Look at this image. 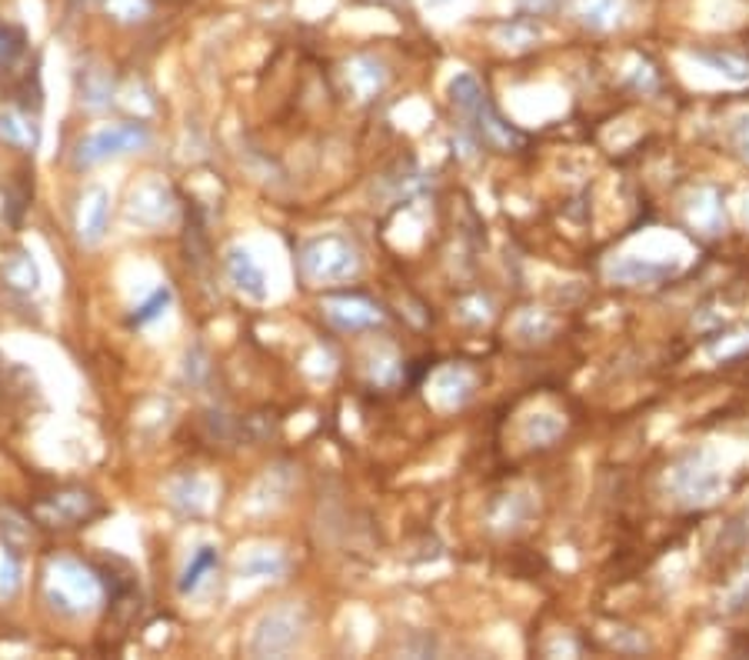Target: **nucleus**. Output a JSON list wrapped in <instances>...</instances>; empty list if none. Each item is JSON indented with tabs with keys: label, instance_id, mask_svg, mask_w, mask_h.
I'll use <instances>...</instances> for the list:
<instances>
[{
	"label": "nucleus",
	"instance_id": "7ed1b4c3",
	"mask_svg": "<svg viewBox=\"0 0 749 660\" xmlns=\"http://www.w3.org/2000/svg\"><path fill=\"white\" fill-rule=\"evenodd\" d=\"M151 144V134L144 124H134V121H123V124H103L97 131H90L87 138L77 141V151H74V164L77 167H97L110 157H120V154H131V151H144Z\"/></svg>",
	"mask_w": 749,
	"mask_h": 660
},
{
	"label": "nucleus",
	"instance_id": "423d86ee",
	"mask_svg": "<svg viewBox=\"0 0 749 660\" xmlns=\"http://www.w3.org/2000/svg\"><path fill=\"white\" fill-rule=\"evenodd\" d=\"M174 213V197L161 180H147L131 194V217L141 220L147 228H157Z\"/></svg>",
	"mask_w": 749,
	"mask_h": 660
},
{
	"label": "nucleus",
	"instance_id": "9b49d317",
	"mask_svg": "<svg viewBox=\"0 0 749 660\" xmlns=\"http://www.w3.org/2000/svg\"><path fill=\"white\" fill-rule=\"evenodd\" d=\"M690 213H693V220H696L700 228L716 231V228L723 224V204H719V194H716V190H700Z\"/></svg>",
	"mask_w": 749,
	"mask_h": 660
},
{
	"label": "nucleus",
	"instance_id": "ddd939ff",
	"mask_svg": "<svg viewBox=\"0 0 749 660\" xmlns=\"http://www.w3.org/2000/svg\"><path fill=\"white\" fill-rule=\"evenodd\" d=\"M4 277L18 287V290H34L37 287V267L27 254H18L14 261H8Z\"/></svg>",
	"mask_w": 749,
	"mask_h": 660
},
{
	"label": "nucleus",
	"instance_id": "6ab92c4d",
	"mask_svg": "<svg viewBox=\"0 0 749 660\" xmlns=\"http://www.w3.org/2000/svg\"><path fill=\"white\" fill-rule=\"evenodd\" d=\"M736 144H739V151H742V157L749 161V118L746 121H739L736 124Z\"/></svg>",
	"mask_w": 749,
	"mask_h": 660
},
{
	"label": "nucleus",
	"instance_id": "1a4fd4ad",
	"mask_svg": "<svg viewBox=\"0 0 749 660\" xmlns=\"http://www.w3.org/2000/svg\"><path fill=\"white\" fill-rule=\"evenodd\" d=\"M327 317L340 327V330H363V327H373L381 323V310L360 300V297H337V300H327Z\"/></svg>",
	"mask_w": 749,
	"mask_h": 660
},
{
	"label": "nucleus",
	"instance_id": "4468645a",
	"mask_svg": "<svg viewBox=\"0 0 749 660\" xmlns=\"http://www.w3.org/2000/svg\"><path fill=\"white\" fill-rule=\"evenodd\" d=\"M700 61H706L709 67H716L719 74H726V77H733V80H746V77H749V61H746V57H736V54H709V51H703Z\"/></svg>",
	"mask_w": 749,
	"mask_h": 660
},
{
	"label": "nucleus",
	"instance_id": "f3484780",
	"mask_svg": "<svg viewBox=\"0 0 749 660\" xmlns=\"http://www.w3.org/2000/svg\"><path fill=\"white\" fill-rule=\"evenodd\" d=\"M280 571H284V558L267 554V550L254 554V558H250V564L243 568V574H250V578H274V574H280Z\"/></svg>",
	"mask_w": 749,
	"mask_h": 660
},
{
	"label": "nucleus",
	"instance_id": "6e6552de",
	"mask_svg": "<svg viewBox=\"0 0 749 660\" xmlns=\"http://www.w3.org/2000/svg\"><path fill=\"white\" fill-rule=\"evenodd\" d=\"M227 271H230V280L236 284V290H243L246 297H254V300L267 297V277H264L261 264L254 261V254H250L246 248H230Z\"/></svg>",
	"mask_w": 749,
	"mask_h": 660
},
{
	"label": "nucleus",
	"instance_id": "0eeeda50",
	"mask_svg": "<svg viewBox=\"0 0 749 660\" xmlns=\"http://www.w3.org/2000/svg\"><path fill=\"white\" fill-rule=\"evenodd\" d=\"M107 224H110V197L103 187H90L80 200V213H77V231H80V241L87 248H97L107 234Z\"/></svg>",
	"mask_w": 749,
	"mask_h": 660
},
{
	"label": "nucleus",
	"instance_id": "9d476101",
	"mask_svg": "<svg viewBox=\"0 0 749 660\" xmlns=\"http://www.w3.org/2000/svg\"><path fill=\"white\" fill-rule=\"evenodd\" d=\"M213 568H217V550L213 547H200L197 554L190 558L184 578H180V594H194Z\"/></svg>",
	"mask_w": 749,
	"mask_h": 660
},
{
	"label": "nucleus",
	"instance_id": "dca6fc26",
	"mask_svg": "<svg viewBox=\"0 0 749 660\" xmlns=\"http://www.w3.org/2000/svg\"><path fill=\"white\" fill-rule=\"evenodd\" d=\"M24 51V34L11 24H0V64H14Z\"/></svg>",
	"mask_w": 749,
	"mask_h": 660
},
{
	"label": "nucleus",
	"instance_id": "39448f33",
	"mask_svg": "<svg viewBox=\"0 0 749 660\" xmlns=\"http://www.w3.org/2000/svg\"><path fill=\"white\" fill-rule=\"evenodd\" d=\"M300 627H304V617L294 607H280L257 624L254 640H250V650L254 653H284L300 640Z\"/></svg>",
	"mask_w": 749,
	"mask_h": 660
},
{
	"label": "nucleus",
	"instance_id": "20e7f679",
	"mask_svg": "<svg viewBox=\"0 0 749 660\" xmlns=\"http://www.w3.org/2000/svg\"><path fill=\"white\" fill-rule=\"evenodd\" d=\"M47 594H51L54 607H60L67 614H84V610H90L100 601V584L84 564H77L70 558H60V561L51 564Z\"/></svg>",
	"mask_w": 749,
	"mask_h": 660
},
{
	"label": "nucleus",
	"instance_id": "a211bd4d",
	"mask_svg": "<svg viewBox=\"0 0 749 660\" xmlns=\"http://www.w3.org/2000/svg\"><path fill=\"white\" fill-rule=\"evenodd\" d=\"M107 11L120 21H141L147 14V0H107Z\"/></svg>",
	"mask_w": 749,
	"mask_h": 660
},
{
	"label": "nucleus",
	"instance_id": "f8f14e48",
	"mask_svg": "<svg viewBox=\"0 0 749 660\" xmlns=\"http://www.w3.org/2000/svg\"><path fill=\"white\" fill-rule=\"evenodd\" d=\"M573 11L590 28H606L616 14V0H573Z\"/></svg>",
	"mask_w": 749,
	"mask_h": 660
},
{
	"label": "nucleus",
	"instance_id": "f257e3e1",
	"mask_svg": "<svg viewBox=\"0 0 749 660\" xmlns=\"http://www.w3.org/2000/svg\"><path fill=\"white\" fill-rule=\"evenodd\" d=\"M450 100H453V107L460 110V114L470 121V128L480 134V141H486L493 147H517V144H524V138L510 124H504V118L493 110V103L486 100V90L480 87V80L473 74H460L450 84Z\"/></svg>",
	"mask_w": 749,
	"mask_h": 660
},
{
	"label": "nucleus",
	"instance_id": "aec40b11",
	"mask_svg": "<svg viewBox=\"0 0 749 660\" xmlns=\"http://www.w3.org/2000/svg\"><path fill=\"white\" fill-rule=\"evenodd\" d=\"M746 217H749V207H746Z\"/></svg>",
	"mask_w": 749,
	"mask_h": 660
},
{
	"label": "nucleus",
	"instance_id": "f03ea898",
	"mask_svg": "<svg viewBox=\"0 0 749 660\" xmlns=\"http://www.w3.org/2000/svg\"><path fill=\"white\" fill-rule=\"evenodd\" d=\"M300 271L313 284H343L360 271L356 248L340 234H323L304 244L300 251Z\"/></svg>",
	"mask_w": 749,
	"mask_h": 660
},
{
	"label": "nucleus",
	"instance_id": "2eb2a0df",
	"mask_svg": "<svg viewBox=\"0 0 749 660\" xmlns=\"http://www.w3.org/2000/svg\"><path fill=\"white\" fill-rule=\"evenodd\" d=\"M167 304H170V290L164 287V290H154V297L147 300V304H141L137 310H134V317H131V323L134 327H144V323H151V320H157L164 310H167Z\"/></svg>",
	"mask_w": 749,
	"mask_h": 660
}]
</instances>
